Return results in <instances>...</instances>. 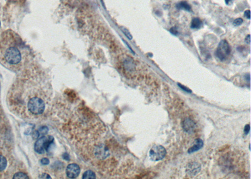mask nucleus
Instances as JSON below:
<instances>
[{"mask_svg": "<svg viewBox=\"0 0 251 179\" xmlns=\"http://www.w3.org/2000/svg\"><path fill=\"white\" fill-rule=\"evenodd\" d=\"M7 166V160L3 156L0 155V171L4 170Z\"/></svg>", "mask_w": 251, "mask_h": 179, "instance_id": "obj_12", "label": "nucleus"}, {"mask_svg": "<svg viewBox=\"0 0 251 179\" xmlns=\"http://www.w3.org/2000/svg\"><path fill=\"white\" fill-rule=\"evenodd\" d=\"M183 127L184 129L186 132H191L195 128V123H193V121L192 120H191L190 119L188 118V119H186L184 121L183 124Z\"/></svg>", "mask_w": 251, "mask_h": 179, "instance_id": "obj_8", "label": "nucleus"}, {"mask_svg": "<svg viewBox=\"0 0 251 179\" xmlns=\"http://www.w3.org/2000/svg\"><path fill=\"white\" fill-rule=\"evenodd\" d=\"M231 49L228 42L225 40H222L218 44L215 55L220 61H224L228 58Z\"/></svg>", "mask_w": 251, "mask_h": 179, "instance_id": "obj_4", "label": "nucleus"}, {"mask_svg": "<svg viewBox=\"0 0 251 179\" xmlns=\"http://www.w3.org/2000/svg\"><path fill=\"white\" fill-rule=\"evenodd\" d=\"M170 32L171 34H172L174 35H176L178 34V30L175 27H172L171 29H170Z\"/></svg>", "mask_w": 251, "mask_h": 179, "instance_id": "obj_15", "label": "nucleus"}, {"mask_svg": "<svg viewBox=\"0 0 251 179\" xmlns=\"http://www.w3.org/2000/svg\"><path fill=\"white\" fill-rule=\"evenodd\" d=\"M242 22H243V20L242 18H237V19H235L234 20L233 24L235 26H239L242 24Z\"/></svg>", "mask_w": 251, "mask_h": 179, "instance_id": "obj_14", "label": "nucleus"}, {"mask_svg": "<svg viewBox=\"0 0 251 179\" xmlns=\"http://www.w3.org/2000/svg\"><path fill=\"white\" fill-rule=\"evenodd\" d=\"M249 131H250V126H249V124H247L244 128V133H245V134H248Z\"/></svg>", "mask_w": 251, "mask_h": 179, "instance_id": "obj_19", "label": "nucleus"}, {"mask_svg": "<svg viewBox=\"0 0 251 179\" xmlns=\"http://www.w3.org/2000/svg\"><path fill=\"white\" fill-rule=\"evenodd\" d=\"M54 141V138L52 136H43L40 139H39L35 144V150L36 152L42 154L45 152V151H48L49 148Z\"/></svg>", "mask_w": 251, "mask_h": 179, "instance_id": "obj_3", "label": "nucleus"}, {"mask_svg": "<svg viewBox=\"0 0 251 179\" xmlns=\"http://www.w3.org/2000/svg\"><path fill=\"white\" fill-rule=\"evenodd\" d=\"M176 8L178 9H179V10L184 9V10H185L186 11H188V12H190L191 10V7H190V5L186 2H185V1L181 2L179 3H178L176 5Z\"/></svg>", "mask_w": 251, "mask_h": 179, "instance_id": "obj_9", "label": "nucleus"}, {"mask_svg": "<svg viewBox=\"0 0 251 179\" xmlns=\"http://www.w3.org/2000/svg\"><path fill=\"white\" fill-rule=\"evenodd\" d=\"M225 3H226L227 5H229L230 4L232 3V0H225Z\"/></svg>", "mask_w": 251, "mask_h": 179, "instance_id": "obj_22", "label": "nucleus"}, {"mask_svg": "<svg viewBox=\"0 0 251 179\" xmlns=\"http://www.w3.org/2000/svg\"><path fill=\"white\" fill-rule=\"evenodd\" d=\"M8 101L11 107L15 109L18 106L20 108L24 106V111L27 113V116H38L42 115L46 107V101L45 95L41 91L35 89L32 91H27L24 94L22 98H8Z\"/></svg>", "mask_w": 251, "mask_h": 179, "instance_id": "obj_2", "label": "nucleus"}, {"mask_svg": "<svg viewBox=\"0 0 251 179\" xmlns=\"http://www.w3.org/2000/svg\"><path fill=\"white\" fill-rule=\"evenodd\" d=\"M202 25V22L198 18H195L192 20L191 24V29H200Z\"/></svg>", "mask_w": 251, "mask_h": 179, "instance_id": "obj_10", "label": "nucleus"}, {"mask_svg": "<svg viewBox=\"0 0 251 179\" xmlns=\"http://www.w3.org/2000/svg\"><path fill=\"white\" fill-rule=\"evenodd\" d=\"M24 49L21 40L10 31L0 39V61L10 69H19L24 61Z\"/></svg>", "mask_w": 251, "mask_h": 179, "instance_id": "obj_1", "label": "nucleus"}, {"mask_svg": "<svg viewBox=\"0 0 251 179\" xmlns=\"http://www.w3.org/2000/svg\"><path fill=\"white\" fill-rule=\"evenodd\" d=\"M178 85H179V87H180V88H181L183 91H186V92H191V91L190 90V89H188V88H186V87H184L183 85H181V84H178Z\"/></svg>", "mask_w": 251, "mask_h": 179, "instance_id": "obj_18", "label": "nucleus"}, {"mask_svg": "<svg viewBox=\"0 0 251 179\" xmlns=\"http://www.w3.org/2000/svg\"><path fill=\"white\" fill-rule=\"evenodd\" d=\"M96 174L94 171L91 170H87L85 171L83 174L82 178L84 179H90V178H96Z\"/></svg>", "mask_w": 251, "mask_h": 179, "instance_id": "obj_11", "label": "nucleus"}, {"mask_svg": "<svg viewBox=\"0 0 251 179\" xmlns=\"http://www.w3.org/2000/svg\"><path fill=\"white\" fill-rule=\"evenodd\" d=\"M123 32H124V34L126 35V36H127L129 39H132L131 35L129 33V32H128L127 30H123Z\"/></svg>", "mask_w": 251, "mask_h": 179, "instance_id": "obj_20", "label": "nucleus"}, {"mask_svg": "<svg viewBox=\"0 0 251 179\" xmlns=\"http://www.w3.org/2000/svg\"><path fill=\"white\" fill-rule=\"evenodd\" d=\"M0 26H1V23H0Z\"/></svg>", "mask_w": 251, "mask_h": 179, "instance_id": "obj_23", "label": "nucleus"}, {"mask_svg": "<svg viewBox=\"0 0 251 179\" xmlns=\"http://www.w3.org/2000/svg\"><path fill=\"white\" fill-rule=\"evenodd\" d=\"M80 167L76 163H71L69 165L66 169L67 176L71 178H75L77 177L80 173Z\"/></svg>", "mask_w": 251, "mask_h": 179, "instance_id": "obj_6", "label": "nucleus"}, {"mask_svg": "<svg viewBox=\"0 0 251 179\" xmlns=\"http://www.w3.org/2000/svg\"><path fill=\"white\" fill-rule=\"evenodd\" d=\"M13 178H29V176L22 172H18L14 175Z\"/></svg>", "mask_w": 251, "mask_h": 179, "instance_id": "obj_13", "label": "nucleus"}, {"mask_svg": "<svg viewBox=\"0 0 251 179\" xmlns=\"http://www.w3.org/2000/svg\"><path fill=\"white\" fill-rule=\"evenodd\" d=\"M203 145V142L201 139H196L195 142L193 143V144L192 145V146L189 148L188 150V153H192L193 152H195L198 150H199L200 149H201L202 148Z\"/></svg>", "mask_w": 251, "mask_h": 179, "instance_id": "obj_7", "label": "nucleus"}, {"mask_svg": "<svg viewBox=\"0 0 251 179\" xmlns=\"http://www.w3.org/2000/svg\"><path fill=\"white\" fill-rule=\"evenodd\" d=\"M165 148L160 145L153 146L149 153V158L153 161H159L165 158L166 155Z\"/></svg>", "mask_w": 251, "mask_h": 179, "instance_id": "obj_5", "label": "nucleus"}, {"mask_svg": "<svg viewBox=\"0 0 251 179\" xmlns=\"http://www.w3.org/2000/svg\"><path fill=\"white\" fill-rule=\"evenodd\" d=\"M244 15H245V17L246 18H247L248 20H250V11L249 10H246L245 12V13H244Z\"/></svg>", "mask_w": 251, "mask_h": 179, "instance_id": "obj_16", "label": "nucleus"}, {"mask_svg": "<svg viewBox=\"0 0 251 179\" xmlns=\"http://www.w3.org/2000/svg\"><path fill=\"white\" fill-rule=\"evenodd\" d=\"M245 42L248 44H250V35H248L245 38Z\"/></svg>", "mask_w": 251, "mask_h": 179, "instance_id": "obj_21", "label": "nucleus"}, {"mask_svg": "<svg viewBox=\"0 0 251 179\" xmlns=\"http://www.w3.org/2000/svg\"><path fill=\"white\" fill-rule=\"evenodd\" d=\"M41 162H42V163L43 164V165H48L49 163V160L48 159V158H44L42 160H41Z\"/></svg>", "mask_w": 251, "mask_h": 179, "instance_id": "obj_17", "label": "nucleus"}]
</instances>
